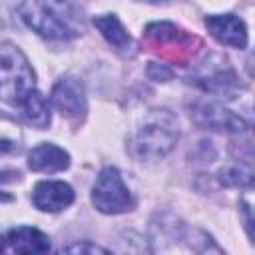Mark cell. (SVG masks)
Instances as JSON below:
<instances>
[{
    "mask_svg": "<svg viewBox=\"0 0 255 255\" xmlns=\"http://www.w3.org/2000/svg\"><path fill=\"white\" fill-rule=\"evenodd\" d=\"M179 139L177 118L169 110H151L131 139V153L139 161H155L165 157Z\"/></svg>",
    "mask_w": 255,
    "mask_h": 255,
    "instance_id": "cell-1",
    "label": "cell"
},
{
    "mask_svg": "<svg viewBox=\"0 0 255 255\" xmlns=\"http://www.w3.org/2000/svg\"><path fill=\"white\" fill-rule=\"evenodd\" d=\"M72 4H56V2H22L18 4L20 18L42 38L48 40H70L82 34L78 26H74L72 16L66 12Z\"/></svg>",
    "mask_w": 255,
    "mask_h": 255,
    "instance_id": "cell-2",
    "label": "cell"
},
{
    "mask_svg": "<svg viewBox=\"0 0 255 255\" xmlns=\"http://www.w3.org/2000/svg\"><path fill=\"white\" fill-rule=\"evenodd\" d=\"M34 82L36 76L24 52L10 42L0 44V100L20 106L34 90Z\"/></svg>",
    "mask_w": 255,
    "mask_h": 255,
    "instance_id": "cell-3",
    "label": "cell"
},
{
    "mask_svg": "<svg viewBox=\"0 0 255 255\" xmlns=\"http://www.w3.org/2000/svg\"><path fill=\"white\" fill-rule=\"evenodd\" d=\"M92 203L106 215L126 213L133 207V197L116 167H104L98 173L92 187Z\"/></svg>",
    "mask_w": 255,
    "mask_h": 255,
    "instance_id": "cell-4",
    "label": "cell"
},
{
    "mask_svg": "<svg viewBox=\"0 0 255 255\" xmlns=\"http://www.w3.org/2000/svg\"><path fill=\"white\" fill-rule=\"evenodd\" d=\"M52 104L54 108L70 122H82L88 114V98L84 84L76 78H62L52 88Z\"/></svg>",
    "mask_w": 255,
    "mask_h": 255,
    "instance_id": "cell-5",
    "label": "cell"
},
{
    "mask_svg": "<svg viewBox=\"0 0 255 255\" xmlns=\"http://www.w3.org/2000/svg\"><path fill=\"white\" fill-rule=\"evenodd\" d=\"M191 118L197 126L205 129H215V131H225V133H243L247 129V124L241 116L213 102L193 106Z\"/></svg>",
    "mask_w": 255,
    "mask_h": 255,
    "instance_id": "cell-6",
    "label": "cell"
},
{
    "mask_svg": "<svg viewBox=\"0 0 255 255\" xmlns=\"http://www.w3.org/2000/svg\"><path fill=\"white\" fill-rule=\"evenodd\" d=\"M205 26L209 34L223 46H231L237 50L247 48V26L239 16L233 14H215L205 18Z\"/></svg>",
    "mask_w": 255,
    "mask_h": 255,
    "instance_id": "cell-7",
    "label": "cell"
},
{
    "mask_svg": "<svg viewBox=\"0 0 255 255\" xmlns=\"http://www.w3.org/2000/svg\"><path fill=\"white\" fill-rule=\"evenodd\" d=\"M32 203L40 211L58 213L74 203V189L66 181H38L32 189Z\"/></svg>",
    "mask_w": 255,
    "mask_h": 255,
    "instance_id": "cell-8",
    "label": "cell"
},
{
    "mask_svg": "<svg viewBox=\"0 0 255 255\" xmlns=\"http://www.w3.org/2000/svg\"><path fill=\"white\" fill-rule=\"evenodd\" d=\"M8 245L16 251V255H50V239L44 231L30 227V225H18L6 233Z\"/></svg>",
    "mask_w": 255,
    "mask_h": 255,
    "instance_id": "cell-9",
    "label": "cell"
},
{
    "mask_svg": "<svg viewBox=\"0 0 255 255\" xmlns=\"http://www.w3.org/2000/svg\"><path fill=\"white\" fill-rule=\"evenodd\" d=\"M70 165V153L56 143H40L28 153V167L32 171L56 173L64 171Z\"/></svg>",
    "mask_w": 255,
    "mask_h": 255,
    "instance_id": "cell-10",
    "label": "cell"
},
{
    "mask_svg": "<svg viewBox=\"0 0 255 255\" xmlns=\"http://www.w3.org/2000/svg\"><path fill=\"white\" fill-rule=\"evenodd\" d=\"M94 26L102 32V36L108 40V44H112L118 52H128L133 48L131 36L128 34V30L124 28V24L118 20L116 14H102L94 18Z\"/></svg>",
    "mask_w": 255,
    "mask_h": 255,
    "instance_id": "cell-11",
    "label": "cell"
},
{
    "mask_svg": "<svg viewBox=\"0 0 255 255\" xmlns=\"http://www.w3.org/2000/svg\"><path fill=\"white\" fill-rule=\"evenodd\" d=\"M20 106H22V110H24L26 120H28L34 128L46 129V128L50 126V106H48L46 98H44L38 90H32V92L24 98V102H22Z\"/></svg>",
    "mask_w": 255,
    "mask_h": 255,
    "instance_id": "cell-12",
    "label": "cell"
},
{
    "mask_svg": "<svg viewBox=\"0 0 255 255\" xmlns=\"http://www.w3.org/2000/svg\"><path fill=\"white\" fill-rule=\"evenodd\" d=\"M22 149V128L20 124L0 112V153H14Z\"/></svg>",
    "mask_w": 255,
    "mask_h": 255,
    "instance_id": "cell-13",
    "label": "cell"
},
{
    "mask_svg": "<svg viewBox=\"0 0 255 255\" xmlns=\"http://www.w3.org/2000/svg\"><path fill=\"white\" fill-rule=\"evenodd\" d=\"M118 255H153V251L143 235H139L135 231H126L120 237Z\"/></svg>",
    "mask_w": 255,
    "mask_h": 255,
    "instance_id": "cell-14",
    "label": "cell"
},
{
    "mask_svg": "<svg viewBox=\"0 0 255 255\" xmlns=\"http://www.w3.org/2000/svg\"><path fill=\"white\" fill-rule=\"evenodd\" d=\"M145 36L155 44H169L181 36V30L171 22H153V24H147Z\"/></svg>",
    "mask_w": 255,
    "mask_h": 255,
    "instance_id": "cell-15",
    "label": "cell"
},
{
    "mask_svg": "<svg viewBox=\"0 0 255 255\" xmlns=\"http://www.w3.org/2000/svg\"><path fill=\"white\" fill-rule=\"evenodd\" d=\"M58 255H112V253L106 251L104 247L96 245V243H90V241H78V243H72V245L64 247Z\"/></svg>",
    "mask_w": 255,
    "mask_h": 255,
    "instance_id": "cell-16",
    "label": "cell"
}]
</instances>
